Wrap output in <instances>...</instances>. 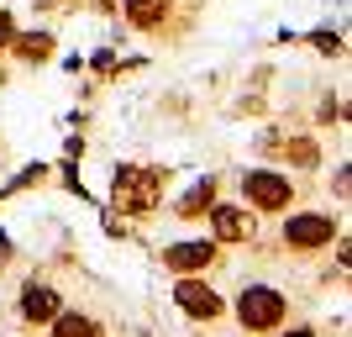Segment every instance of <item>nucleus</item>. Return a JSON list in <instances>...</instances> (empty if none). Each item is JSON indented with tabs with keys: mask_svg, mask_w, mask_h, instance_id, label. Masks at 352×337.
Returning <instances> with one entry per match:
<instances>
[{
	"mask_svg": "<svg viewBox=\"0 0 352 337\" xmlns=\"http://www.w3.org/2000/svg\"><path fill=\"white\" fill-rule=\"evenodd\" d=\"M236 316H242V327H248V332H268V327L284 322V295L268 290V285H248V290H242V300H236Z\"/></svg>",
	"mask_w": 352,
	"mask_h": 337,
	"instance_id": "nucleus-1",
	"label": "nucleus"
},
{
	"mask_svg": "<svg viewBox=\"0 0 352 337\" xmlns=\"http://www.w3.org/2000/svg\"><path fill=\"white\" fill-rule=\"evenodd\" d=\"M158 190L163 174H153V169H116V205H126V211H153Z\"/></svg>",
	"mask_w": 352,
	"mask_h": 337,
	"instance_id": "nucleus-2",
	"label": "nucleus"
},
{
	"mask_svg": "<svg viewBox=\"0 0 352 337\" xmlns=\"http://www.w3.org/2000/svg\"><path fill=\"white\" fill-rule=\"evenodd\" d=\"M242 195H248L258 211H279V205H289V179H279V174H248L242 179Z\"/></svg>",
	"mask_w": 352,
	"mask_h": 337,
	"instance_id": "nucleus-3",
	"label": "nucleus"
},
{
	"mask_svg": "<svg viewBox=\"0 0 352 337\" xmlns=\"http://www.w3.org/2000/svg\"><path fill=\"white\" fill-rule=\"evenodd\" d=\"M284 243L289 248H321V243H331V216H289Z\"/></svg>",
	"mask_w": 352,
	"mask_h": 337,
	"instance_id": "nucleus-4",
	"label": "nucleus"
},
{
	"mask_svg": "<svg viewBox=\"0 0 352 337\" xmlns=\"http://www.w3.org/2000/svg\"><path fill=\"white\" fill-rule=\"evenodd\" d=\"M174 295H179V306L190 311V316H206V322L221 311V295L210 290V285H200V279H179V285H174Z\"/></svg>",
	"mask_w": 352,
	"mask_h": 337,
	"instance_id": "nucleus-5",
	"label": "nucleus"
},
{
	"mask_svg": "<svg viewBox=\"0 0 352 337\" xmlns=\"http://www.w3.org/2000/svg\"><path fill=\"white\" fill-rule=\"evenodd\" d=\"M210 258H216V248H210V243H179V248L163 253V264L179 269V274H190V269H206Z\"/></svg>",
	"mask_w": 352,
	"mask_h": 337,
	"instance_id": "nucleus-6",
	"label": "nucleus"
},
{
	"mask_svg": "<svg viewBox=\"0 0 352 337\" xmlns=\"http://www.w3.org/2000/svg\"><path fill=\"white\" fill-rule=\"evenodd\" d=\"M216 237L221 243H248L252 237V216L236 205H216Z\"/></svg>",
	"mask_w": 352,
	"mask_h": 337,
	"instance_id": "nucleus-7",
	"label": "nucleus"
},
{
	"mask_svg": "<svg viewBox=\"0 0 352 337\" xmlns=\"http://www.w3.org/2000/svg\"><path fill=\"white\" fill-rule=\"evenodd\" d=\"M21 311H27L32 322H47V316L58 311V295L47 290V285H27V295H21Z\"/></svg>",
	"mask_w": 352,
	"mask_h": 337,
	"instance_id": "nucleus-8",
	"label": "nucleus"
},
{
	"mask_svg": "<svg viewBox=\"0 0 352 337\" xmlns=\"http://www.w3.org/2000/svg\"><path fill=\"white\" fill-rule=\"evenodd\" d=\"M163 11H168V0H126V16H132L137 27H153V21H163Z\"/></svg>",
	"mask_w": 352,
	"mask_h": 337,
	"instance_id": "nucleus-9",
	"label": "nucleus"
},
{
	"mask_svg": "<svg viewBox=\"0 0 352 337\" xmlns=\"http://www.w3.org/2000/svg\"><path fill=\"white\" fill-rule=\"evenodd\" d=\"M210 195H216V185H210V179H206V185H195V190L179 201V216H200V211L210 205Z\"/></svg>",
	"mask_w": 352,
	"mask_h": 337,
	"instance_id": "nucleus-10",
	"label": "nucleus"
},
{
	"mask_svg": "<svg viewBox=\"0 0 352 337\" xmlns=\"http://www.w3.org/2000/svg\"><path fill=\"white\" fill-rule=\"evenodd\" d=\"M58 337H100V332H95V322H85V316H58Z\"/></svg>",
	"mask_w": 352,
	"mask_h": 337,
	"instance_id": "nucleus-11",
	"label": "nucleus"
},
{
	"mask_svg": "<svg viewBox=\"0 0 352 337\" xmlns=\"http://www.w3.org/2000/svg\"><path fill=\"white\" fill-rule=\"evenodd\" d=\"M21 53H27V59H47V53H53V37H47V32H32V37H21Z\"/></svg>",
	"mask_w": 352,
	"mask_h": 337,
	"instance_id": "nucleus-12",
	"label": "nucleus"
},
{
	"mask_svg": "<svg viewBox=\"0 0 352 337\" xmlns=\"http://www.w3.org/2000/svg\"><path fill=\"white\" fill-rule=\"evenodd\" d=\"M316 48H321V53H342V37L337 32H316Z\"/></svg>",
	"mask_w": 352,
	"mask_h": 337,
	"instance_id": "nucleus-13",
	"label": "nucleus"
},
{
	"mask_svg": "<svg viewBox=\"0 0 352 337\" xmlns=\"http://www.w3.org/2000/svg\"><path fill=\"white\" fill-rule=\"evenodd\" d=\"M289 153H294V163H316V147L310 143H289Z\"/></svg>",
	"mask_w": 352,
	"mask_h": 337,
	"instance_id": "nucleus-14",
	"label": "nucleus"
},
{
	"mask_svg": "<svg viewBox=\"0 0 352 337\" xmlns=\"http://www.w3.org/2000/svg\"><path fill=\"white\" fill-rule=\"evenodd\" d=\"M0 43H11V21L6 16H0Z\"/></svg>",
	"mask_w": 352,
	"mask_h": 337,
	"instance_id": "nucleus-15",
	"label": "nucleus"
},
{
	"mask_svg": "<svg viewBox=\"0 0 352 337\" xmlns=\"http://www.w3.org/2000/svg\"><path fill=\"white\" fill-rule=\"evenodd\" d=\"M289 337H310V332H289Z\"/></svg>",
	"mask_w": 352,
	"mask_h": 337,
	"instance_id": "nucleus-16",
	"label": "nucleus"
}]
</instances>
